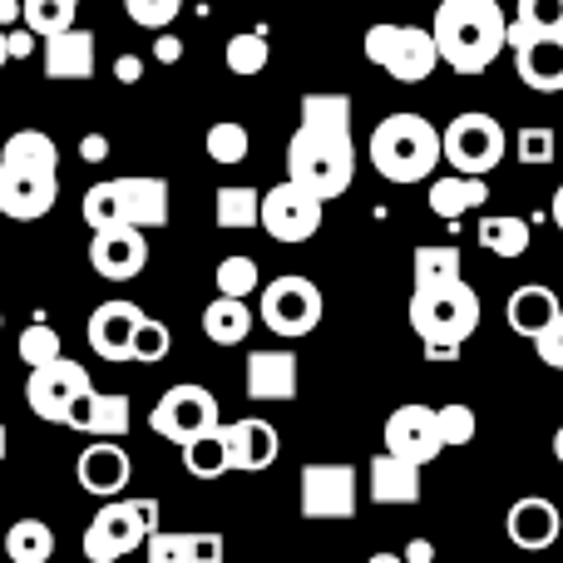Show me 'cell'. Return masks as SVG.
<instances>
[{
  "mask_svg": "<svg viewBox=\"0 0 563 563\" xmlns=\"http://www.w3.org/2000/svg\"><path fill=\"white\" fill-rule=\"evenodd\" d=\"M287 178L331 203L356 178V144H351V99L346 95H307L301 124L287 144Z\"/></svg>",
  "mask_w": 563,
  "mask_h": 563,
  "instance_id": "1",
  "label": "cell"
},
{
  "mask_svg": "<svg viewBox=\"0 0 563 563\" xmlns=\"http://www.w3.org/2000/svg\"><path fill=\"white\" fill-rule=\"evenodd\" d=\"M430 35L440 65H450L455 75H485L509 49V15L499 0H440Z\"/></svg>",
  "mask_w": 563,
  "mask_h": 563,
  "instance_id": "2",
  "label": "cell"
},
{
  "mask_svg": "<svg viewBox=\"0 0 563 563\" xmlns=\"http://www.w3.org/2000/svg\"><path fill=\"white\" fill-rule=\"evenodd\" d=\"M59 148L40 129H15L0 144V218L35 223L59 198Z\"/></svg>",
  "mask_w": 563,
  "mask_h": 563,
  "instance_id": "3",
  "label": "cell"
},
{
  "mask_svg": "<svg viewBox=\"0 0 563 563\" xmlns=\"http://www.w3.org/2000/svg\"><path fill=\"white\" fill-rule=\"evenodd\" d=\"M371 168L390 184H420L440 168V129L426 114H386L371 129Z\"/></svg>",
  "mask_w": 563,
  "mask_h": 563,
  "instance_id": "4",
  "label": "cell"
},
{
  "mask_svg": "<svg viewBox=\"0 0 563 563\" xmlns=\"http://www.w3.org/2000/svg\"><path fill=\"white\" fill-rule=\"evenodd\" d=\"M509 154V134L495 114L485 109H465V114L450 119V129H440V158H445L455 174H495Z\"/></svg>",
  "mask_w": 563,
  "mask_h": 563,
  "instance_id": "5",
  "label": "cell"
},
{
  "mask_svg": "<svg viewBox=\"0 0 563 563\" xmlns=\"http://www.w3.org/2000/svg\"><path fill=\"white\" fill-rule=\"evenodd\" d=\"M410 327L426 341H470L479 327V297L465 277L445 287H416L410 297Z\"/></svg>",
  "mask_w": 563,
  "mask_h": 563,
  "instance_id": "6",
  "label": "cell"
},
{
  "mask_svg": "<svg viewBox=\"0 0 563 563\" xmlns=\"http://www.w3.org/2000/svg\"><path fill=\"white\" fill-rule=\"evenodd\" d=\"M366 59L380 65L396 85H426L440 65V49L435 35L420 25H371L366 30Z\"/></svg>",
  "mask_w": 563,
  "mask_h": 563,
  "instance_id": "7",
  "label": "cell"
},
{
  "mask_svg": "<svg viewBox=\"0 0 563 563\" xmlns=\"http://www.w3.org/2000/svg\"><path fill=\"white\" fill-rule=\"evenodd\" d=\"M263 321L273 336H307L321 321V287L311 277H273L263 287Z\"/></svg>",
  "mask_w": 563,
  "mask_h": 563,
  "instance_id": "8",
  "label": "cell"
},
{
  "mask_svg": "<svg viewBox=\"0 0 563 563\" xmlns=\"http://www.w3.org/2000/svg\"><path fill=\"white\" fill-rule=\"evenodd\" d=\"M321 198L311 194V188L301 184H277L263 194V213H257V228H263L273 243H307V238H317L321 228Z\"/></svg>",
  "mask_w": 563,
  "mask_h": 563,
  "instance_id": "9",
  "label": "cell"
},
{
  "mask_svg": "<svg viewBox=\"0 0 563 563\" xmlns=\"http://www.w3.org/2000/svg\"><path fill=\"white\" fill-rule=\"evenodd\" d=\"M148 426H154V435L174 440V445H184V440L203 435V430L223 426V416H218V400L213 390L194 386V380H184V386H168L164 396H158L154 416H148Z\"/></svg>",
  "mask_w": 563,
  "mask_h": 563,
  "instance_id": "10",
  "label": "cell"
},
{
  "mask_svg": "<svg viewBox=\"0 0 563 563\" xmlns=\"http://www.w3.org/2000/svg\"><path fill=\"white\" fill-rule=\"evenodd\" d=\"M144 539H148V525L139 519L134 499H104L99 515L89 519V529H85V559L119 563L134 554V549H144Z\"/></svg>",
  "mask_w": 563,
  "mask_h": 563,
  "instance_id": "11",
  "label": "cell"
},
{
  "mask_svg": "<svg viewBox=\"0 0 563 563\" xmlns=\"http://www.w3.org/2000/svg\"><path fill=\"white\" fill-rule=\"evenodd\" d=\"M85 390H89V371L69 356H55V361H45V366H30L25 406L35 410L40 420H49V426H65L75 396H85Z\"/></svg>",
  "mask_w": 563,
  "mask_h": 563,
  "instance_id": "12",
  "label": "cell"
},
{
  "mask_svg": "<svg viewBox=\"0 0 563 563\" xmlns=\"http://www.w3.org/2000/svg\"><path fill=\"white\" fill-rule=\"evenodd\" d=\"M509 49L515 69L539 95H563V30H529L509 20Z\"/></svg>",
  "mask_w": 563,
  "mask_h": 563,
  "instance_id": "13",
  "label": "cell"
},
{
  "mask_svg": "<svg viewBox=\"0 0 563 563\" xmlns=\"http://www.w3.org/2000/svg\"><path fill=\"white\" fill-rule=\"evenodd\" d=\"M356 465H307L301 470V515L307 519H351L356 515Z\"/></svg>",
  "mask_w": 563,
  "mask_h": 563,
  "instance_id": "14",
  "label": "cell"
},
{
  "mask_svg": "<svg viewBox=\"0 0 563 563\" xmlns=\"http://www.w3.org/2000/svg\"><path fill=\"white\" fill-rule=\"evenodd\" d=\"M89 267L104 282H134L148 267V238L134 223H114V228H95L89 238Z\"/></svg>",
  "mask_w": 563,
  "mask_h": 563,
  "instance_id": "15",
  "label": "cell"
},
{
  "mask_svg": "<svg viewBox=\"0 0 563 563\" xmlns=\"http://www.w3.org/2000/svg\"><path fill=\"white\" fill-rule=\"evenodd\" d=\"M75 479H79V489H85V495L114 499V495H124L129 479H134V460H129V450L119 445V440L95 435V445L79 450Z\"/></svg>",
  "mask_w": 563,
  "mask_h": 563,
  "instance_id": "16",
  "label": "cell"
},
{
  "mask_svg": "<svg viewBox=\"0 0 563 563\" xmlns=\"http://www.w3.org/2000/svg\"><path fill=\"white\" fill-rule=\"evenodd\" d=\"M386 450H390V455L416 460V465H430V460L445 450L435 410L420 406V400H410V406H396V410H390V420H386Z\"/></svg>",
  "mask_w": 563,
  "mask_h": 563,
  "instance_id": "17",
  "label": "cell"
},
{
  "mask_svg": "<svg viewBox=\"0 0 563 563\" xmlns=\"http://www.w3.org/2000/svg\"><path fill=\"white\" fill-rule=\"evenodd\" d=\"M139 321H144V311L134 307V301H104V307H95V317H89V351H95L99 361H134V331Z\"/></svg>",
  "mask_w": 563,
  "mask_h": 563,
  "instance_id": "18",
  "label": "cell"
},
{
  "mask_svg": "<svg viewBox=\"0 0 563 563\" xmlns=\"http://www.w3.org/2000/svg\"><path fill=\"white\" fill-rule=\"evenodd\" d=\"M505 534L515 549H529V554H544V549L559 544L563 534V519H559V505L554 499H539V495H525L509 505V519H505Z\"/></svg>",
  "mask_w": 563,
  "mask_h": 563,
  "instance_id": "19",
  "label": "cell"
},
{
  "mask_svg": "<svg viewBox=\"0 0 563 563\" xmlns=\"http://www.w3.org/2000/svg\"><path fill=\"white\" fill-rule=\"evenodd\" d=\"M218 430H223L228 465H233V470H243V475H263V470L277 465L282 440H277V430L267 426V420L243 416V420H233V426H218Z\"/></svg>",
  "mask_w": 563,
  "mask_h": 563,
  "instance_id": "20",
  "label": "cell"
},
{
  "mask_svg": "<svg viewBox=\"0 0 563 563\" xmlns=\"http://www.w3.org/2000/svg\"><path fill=\"white\" fill-rule=\"evenodd\" d=\"M119 203V223L134 228H164L168 223V184L164 178H109Z\"/></svg>",
  "mask_w": 563,
  "mask_h": 563,
  "instance_id": "21",
  "label": "cell"
},
{
  "mask_svg": "<svg viewBox=\"0 0 563 563\" xmlns=\"http://www.w3.org/2000/svg\"><path fill=\"white\" fill-rule=\"evenodd\" d=\"M129 396H104V390H95L89 386L85 396H75V406H69V416H65V426L69 430H85V435H109V440H119V435H129Z\"/></svg>",
  "mask_w": 563,
  "mask_h": 563,
  "instance_id": "22",
  "label": "cell"
},
{
  "mask_svg": "<svg viewBox=\"0 0 563 563\" xmlns=\"http://www.w3.org/2000/svg\"><path fill=\"white\" fill-rule=\"evenodd\" d=\"M247 400H297V356L253 351L247 356Z\"/></svg>",
  "mask_w": 563,
  "mask_h": 563,
  "instance_id": "23",
  "label": "cell"
},
{
  "mask_svg": "<svg viewBox=\"0 0 563 563\" xmlns=\"http://www.w3.org/2000/svg\"><path fill=\"white\" fill-rule=\"evenodd\" d=\"M45 75L49 79H89L95 75V35L79 25L45 40Z\"/></svg>",
  "mask_w": 563,
  "mask_h": 563,
  "instance_id": "24",
  "label": "cell"
},
{
  "mask_svg": "<svg viewBox=\"0 0 563 563\" xmlns=\"http://www.w3.org/2000/svg\"><path fill=\"white\" fill-rule=\"evenodd\" d=\"M371 499L376 505H416L420 499V465L406 455H376L371 460Z\"/></svg>",
  "mask_w": 563,
  "mask_h": 563,
  "instance_id": "25",
  "label": "cell"
},
{
  "mask_svg": "<svg viewBox=\"0 0 563 563\" xmlns=\"http://www.w3.org/2000/svg\"><path fill=\"white\" fill-rule=\"evenodd\" d=\"M485 198H489L485 178H475V174H450V178H430L426 203H430V213H435L440 223H455V218L475 213Z\"/></svg>",
  "mask_w": 563,
  "mask_h": 563,
  "instance_id": "26",
  "label": "cell"
},
{
  "mask_svg": "<svg viewBox=\"0 0 563 563\" xmlns=\"http://www.w3.org/2000/svg\"><path fill=\"white\" fill-rule=\"evenodd\" d=\"M505 317H509V327H515L519 336L534 341L539 331H544L549 321L559 317V297H554V287H544V282H525V287H515V297H509Z\"/></svg>",
  "mask_w": 563,
  "mask_h": 563,
  "instance_id": "27",
  "label": "cell"
},
{
  "mask_svg": "<svg viewBox=\"0 0 563 563\" xmlns=\"http://www.w3.org/2000/svg\"><path fill=\"white\" fill-rule=\"evenodd\" d=\"M247 331H253V311H247L243 297H223L218 291L203 307V336L218 341V346H238V341H247Z\"/></svg>",
  "mask_w": 563,
  "mask_h": 563,
  "instance_id": "28",
  "label": "cell"
},
{
  "mask_svg": "<svg viewBox=\"0 0 563 563\" xmlns=\"http://www.w3.org/2000/svg\"><path fill=\"white\" fill-rule=\"evenodd\" d=\"M178 450H184V470L194 479H223L228 470H233L228 465V445H223V430L218 426L203 430V435H194V440H184Z\"/></svg>",
  "mask_w": 563,
  "mask_h": 563,
  "instance_id": "29",
  "label": "cell"
},
{
  "mask_svg": "<svg viewBox=\"0 0 563 563\" xmlns=\"http://www.w3.org/2000/svg\"><path fill=\"white\" fill-rule=\"evenodd\" d=\"M257 213H263V194H257V188H247V184L218 188V198H213L218 228H228V233H243V228H257Z\"/></svg>",
  "mask_w": 563,
  "mask_h": 563,
  "instance_id": "30",
  "label": "cell"
},
{
  "mask_svg": "<svg viewBox=\"0 0 563 563\" xmlns=\"http://www.w3.org/2000/svg\"><path fill=\"white\" fill-rule=\"evenodd\" d=\"M5 559L15 563H49L55 559V534L45 519H15L5 529Z\"/></svg>",
  "mask_w": 563,
  "mask_h": 563,
  "instance_id": "31",
  "label": "cell"
},
{
  "mask_svg": "<svg viewBox=\"0 0 563 563\" xmlns=\"http://www.w3.org/2000/svg\"><path fill=\"white\" fill-rule=\"evenodd\" d=\"M416 263V287H445V282L465 277V263H460V247L450 243H426L410 253Z\"/></svg>",
  "mask_w": 563,
  "mask_h": 563,
  "instance_id": "32",
  "label": "cell"
},
{
  "mask_svg": "<svg viewBox=\"0 0 563 563\" xmlns=\"http://www.w3.org/2000/svg\"><path fill=\"white\" fill-rule=\"evenodd\" d=\"M479 247L495 257H525L529 253V223L525 218H479Z\"/></svg>",
  "mask_w": 563,
  "mask_h": 563,
  "instance_id": "33",
  "label": "cell"
},
{
  "mask_svg": "<svg viewBox=\"0 0 563 563\" xmlns=\"http://www.w3.org/2000/svg\"><path fill=\"white\" fill-rule=\"evenodd\" d=\"M75 10H79V0H20V25L35 30L40 40H49L75 25Z\"/></svg>",
  "mask_w": 563,
  "mask_h": 563,
  "instance_id": "34",
  "label": "cell"
},
{
  "mask_svg": "<svg viewBox=\"0 0 563 563\" xmlns=\"http://www.w3.org/2000/svg\"><path fill=\"white\" fill-rule=\"evenodd\" d=\"M203 148H208V158H213V164L238 168V164H243V158H247V148H253V139H247V129L238 124V119H223V124H213V129H208Z\"/></svg>",
  "mask_w": 563,
  "mask_h": 563,
  "instance_id": "35",
  "label": "cell"
},
{
  "mask_svg": "<svg viewBox=\"0 0 563 563\" xmlns=\"http://www.w3.org/2000/svg\"><path fill=\"white\" fill-rule=\"evenodd\" d=\"M223 55H228V69H233V75H263L267 59H273V49H267L263 30H243V35L228 40Z\"/></svg>",
  "mask_w": 563,
  "mask_h": 563,
  "instance_id": "36",
  "label": "cell"
},
{
  "mask_svg": "<svg viewBox=\"0 0 563 563\" xmlns=\"http://www.w3.org/2000/svg\"><path fill=\"white\" fill-rule=\"evenodd\" d=\"M213 282H218V291L223 297H253L257 287H263V273H257V257H223L218 263V273H213Z\"/></svg>",
  "mask_w": 563,
  "mask_h": 563,
  "instance_id": "37",
  "label": "cell"
},
{
  "mask_svg": "<svg viewBox=\"0 0 563 563\" xmlns=\"http://www.w3.org/2000/svg\"><path fill=\"white\" fill-rule=\"evenodd\" d=\"M15 356L25 361V366H45V361L65 356V351H59V331L45 327V321H30V327L20 331V341H15Z\"/></svg>",
  "mask_w": 563,
  "mask_h": 563,
  "instance_id": "38",
  "label": "cell"
},
{
  "mask_svg": "<svg viewBox=\"0 0 563 563\" xmlns=\"http://www.w3.org/2000/svg\"><path fill=\"white\" fill-rule=\"evenodd\" d=\"M435 420H440V440H445V445H470V440H475V430H479L475 410H470L465 400H450V406H440Z\"/></svg>",
  "mask_w": 563,
  "mask_h": 563,
  "instance_id": "39",
  "label": "cell"
},
{
  "mask_svg": "<svg viewBox=\"0 0 563 563\" xmlns=\"http://www.w3.org/2000/svg\"><path fill=\"white\" fill-rule=\"evenodd\" d=\"M515 148H519V164H534V168H544V164H554V154H559V139H554V129L534 124V129H519V134H515Z\"/></svg>",
  "mask_w": 563,
  "mask_h": 563,
  "instance_id": "40",
  "label": "cell"
},
{
  "mask_svg": "<svg viewBox=\"0 0 563 563\" xmlns=\"http://www.w3.org/2000/svg\"><path fill=\"white\" fill-rule=\"evenodd\" d=\"M144 563H194V534H154L144 539Z\"/></svg>",
  "mask_w": 563,
  "mask_h": 563,
  "instance_id": "41",
  "label": "cell"
},
{
  "mask_svg": "<svg viewBox=\"0 0 563 563\" xmlns=\"http://www.w3.org/2000/svg\"><path fill=\"white\" fill-rule=\"evenodd\" d=\"M168 346H174V336H168L164 321H154V317L139 321V331H134V361H144V366H158V361L168 356Z\"/></svg>",
  "mask_w": 563,
  "mask_h": 563,
  "instance_id": "42",
  "label": "cell"
},
{
  "mask_svg": "<svg viewBox=\"0 0 563 563\" xmlns=\"http://www.w3.org/2000/svg\"><path fill=\"white\" fill-rule=\"evenodd\" d=\"M79 218L89 223V233H95V228H114L119 223V203H114V188H109V178L85 194V203H79Z\"/></svg>",
  "mask_w": 563,
  "mask_h": 563,
  "instance_id": "43",
  "label": "cell"
},
{
  "mask_svg": "<svg viewBox=\"0 0 563 563\" xmlns=\"http://www.w3.org/2000/svg\"><path fill=\"white\" fill-rule=\"evenodd\" d=\"M129 20L144 30H168L178 20V10H184V0H124Z\"/></svg>",
  "mask_w": 563,
  "mask_h": 563,
  "instance_id": "44",
  "label": "cell"
},
{
  "mask_svg": "<svg viewBox=\"0 0 563 563\" xmlns=\"http://www.w3.org/2000/svg\"><path fill=\"white\" fill-rule=\"evenodd\" d=\"M515 20L529 30H563V0H519Z\"/></svg>",
  "mask_w": 563,
  "mask_h": 563,
  "instance_id": "45",
  "label": "cell"
},
{
  "mask_svg": "<svg viewBox=\"0 0 563 563\" xmlns=\"http://www.w3.org/2000/svg\"><path fill=\"white\" fill-rule=\"evenodd\" d=\"M534 351H539V361H544V366L563 371V307H559V317L534 336Z\"/></svg>",
  "mask_w": 563,
  "mask_h": 563,
  "instance_id": "46",
  "label": "cell"
},
{
  "mask_svg": "<svg viewBox=\"0 0 563 563\" xmlns=\"http://www.w3.org/2000/svg\"><path fill=\"white\" fill-rule=\"evenodd\" d=\"M223 534H194V563H223Z\"/></svg>",
  "mask_w": 563,
  "mask_h": 563,
  "instance_id": "47",
  "label": "cell"
},
{
  "mask_svg": "<svg viewBox=\"0 0 563 563\" xmlns=\"http://www.w3.org/2000/svg\"><path fill=\"white\" fill-rule=\"evenodd\" d=\"M154 59H158V65H178V59H184V40H178V35H158L154 40Z\"/></svg>",
  "mask_w": 563,
  "mask_h": 563,
  "instance_id": "48",
  "label": "cell"
},
{
  "mask_svg": "<svg viewBox=\"0 0 563 563\" xmlns=\"http://www.w3.org/2000/svg\"><path fill=\"white\" fill-rule=\"evenodd\" d=\"M114 75H119V85H139V79H144V59H139V55H119L114 59Z\"/></svg>",
  "mask_w": 563,
  "mask_h": 563,
  "instance_id": "49",
  "label": "cell"
},
{
  "mask_svg": "<svg viewBox=\"0 0 563 563\" xmlns=\"http://www.w3.org/2000/svg\"><path fill=\"white\" fill-rule=\"evenodd\" d=\"M79 158H85V164H104V158H109V139L104 134H85V144H79Z\"/></svg>",
  "mask_w": 563,
  "mask_h": 563,
  "instance_id": "50",
  "label": "cell"
},
{
  "mask_svg": "<svg viewBox=\"0 0 563 563\" xmlns=\"http://www.w3.org/2000/svg\"><path fill=\"white\" fill-rule=\"evenodd\" d=\"M5 40H10V59H25L30 49H35V30H5Z\"/></svg>",
  "mask_w": 563,
  "mask_h": 563,
  "instance_id": "51",
  "label": "cell"
},
{
  "mask_svg": "<svg viewBox=\"0 0 563 563\" xmlns=\"http://www.w3.org/2000/svg\"><path fill=\"white\" fill-rule=\"evenodd\" d=\"M460 351H465V341H426L430 361H460Z\"/></svg>",
  "mask_w": 563,
  "mask_h": 563,
  "instance_id": "52",
  "label": "cell"
},
{
  "mask_svg": "<svg viewBox=\"0 0 563 563\" xmlns=\"http://www.w3.org/2000/svg\"><path fill=\"white\" fill-rule=\"evenodd\" d=\"M400 559H406V563H430V559H435V544H430V539H410Z\"/></svg>",
  "mask_w": 563,
  "mask_h": 563,
  "instance_id": "53",
  "label": "cell"
},
{
  "mask_svg": "<svg viewBox=\"0 0 563 563\" xmlns=\"http://www.w3.org/2000/svg\"><path fill=\"white\" fill-rule=\"evenodd\" d=\"M134 509H139V519L148 525V534L158 529V499H134Z\"/></svg>",
  "mask_w": 563,
  "mask_h": 563,
  "instance_id": "54",
  "label": "cell"
},
{
  "mask_svg": "<svg viewBox=\"0 0 563 563\" xmlns=\"http://www.w3.org/2000/svg\"><path fill=\"white\" fill-rule=\"evenodd\" d=\"M20 20V0H0V25H15Z\"/></svg>",
  "mask_w": 563,
  "mask_h": 563,
  "instance_id": "55",
  "label": "cell"
},
{
  "mask_svg": "<svg viewBox=\"0 0 563 563\" xmlns=\"http://www.w3.org/2000/svg\"><path fill=\"white\" fill-rule=\"evenodd\" d=\"M549 218H554V228L563 233V184H559V194H554V208H549Z\"/></svg>",
  "mask_w": 563,
  "mask_h": 563,
  "instance_id": "56",
  "label": "cell"
},
{
  "mask_svg": "<svg viewBox=\"0 0 563 563\" xmlns=\"http://www.w3.org/2000/svg\"><path fill=\"white\" fill-rule=\"evenodd\" d=\"M10 65V40H5V25H0V69Z\"/></svg>",
  "mask_w": 563,
  "mask_h": 563,
  "instance_id": "57",
  "label": "cell"
},
{
  "mask_svg": "<svg viewBox=\"0 0 563 563\" xmlns=\"http://www.w3.org/2000/svg\"><path fill=\"white\" fill-rule=\"evenodd\" d=\"M366 563H406V559H400V554H371Z\"/></svg>",
  "mask_w": 563,
  "mask_h": 563,
  "instance_id": "58",
  "label": "cell"
},
{
  "mask_svg": "<svg viewBox=\"0 0 563 563\" xmlns=\"http://www.w3.org/2000/svg\"><path fill=\"white\" fill-rule=\"evenodd\" d=\"M554 460H559V465H563V426L554 430Z\"/></svg>",
  "mask_w": 563,
  "mask_h": 563,
  "instance_id": "59",
  "label": "cell"
},
{
  "mask_svg": "<svg viewBox=\"0 0 563 563\" xmlns=\"http://www.w3.org/2000/svg\"><path fill=\"white\" fill-rule=\"evenodd\" d=\"M5 450H10V430L0 426V460H5Z\"/></svg>",
  "mask_w": 563,
  "mask_h": 563,
  "instance_id": "60",
  "label": "cell"
},
{
  "mask_svg": "<svg viewBox=\"0 0 563 563\" xmlns=\"http://www.w3.org/2000/svg\"><path fill=\"white\" fill-rule=\"evenodd\" d=\"M0 331H5V311H0Z\"/></svg>",
  "mask_w": 563,
  "mask_h": 563,
  "instance_id": "61",
  "label": "cell"
},
{
  "mask_svg": "<svg viewBox=\"0 0 563 563\" xmlns=\"http://www.w3.org/2000/svg\"><path fill=\"white\" fill-rule=\"evenodd\" d=\"M0 563H15V559H0Z\"/></svg>",
  "mask_w": 563,
  "mask_h": 563,
  "instance_id": "62",
  "label": "cell"
}]
</instances>
